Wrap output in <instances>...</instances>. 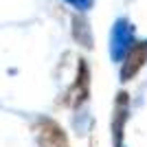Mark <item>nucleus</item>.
Segmentation results:
<instances>
[{"mask_svg": "<svg viewBox=\"0 0 147 147\" xmlns=\"http://www.w3.org/2000/svg\"><path fill=\"white\" fill-rule=\"evenodd\" d=\"M37 145L40 147H68V136L57 121L49 117H42L33 123Z\"/></svg>", "mask_w": 147, "mask_h": 147, "instance_id": "f257e3e1", "label": "nucleus"}, {"mask_svg": "<svg viewBox=\"0 0 147 147\" xmlns=\"http://www.w3.org/2000/svg\"><path fill=\"white\" fill-rule=\"evenodd\" d=\"M134 44V26L129 24L125 18L117 20V24L112 29V37H110V55L114 61H123L127 51Z\"/></svg>", "mask_w": 147, "mask_h": 147, "instance_id": "f03ea898", "label": "nucleus"}, {"mask_svg": "<svg viewBox=\"0 0 147 147\" xmlns=\"http://www.w3.org/2000/svg\"><path fill=\"white\" fill-rule=\"evenodd\" d=\"M147 61V40L145 42H134L132 49L127 51V55L123 59L121 66V81H129Z\"/></svg>", "mask_w": 147, "mask_h": 147, "instance_id": "7ed1b4c3", "label": "nucleus"}, {"mask_svg": "<svg viewBox=\"0 0 147 147\" xmlns=\"http://www.w3.org/2000/svg\"><path fill=\"white\" fill-rule=\"evenodd\" d=\"M88 88H90V73H88L86 61L79 59V66H77V79H75L73 88H70L68 94H66V103L73 105V108H79V105L88 99Z\"/></svg>", "mask_w": 147, "mask_h": 147, "instance_id": "20e7f679", "label": "nucleus"}, {"mask_svg": "<svg viewBox=\"0 0 147 147\" xmlns=\"http://www.w3.org/2000/svg\"><path fill=\"white\" fill-rule=\"evenodd\" d=\"M129 114V97L127 92H119L117 103H114V119H112V141L114 147H121L123 143V125Z\"/></svg>", "mask_w": 147, "mask_h": 147, "instance_id": "39448f33", "label": "nucleus"}, {"mask_svg": "<svg viewBox=\"0 0 147 147\" xmlns=\"http://www.w3.org/2000/svg\"><path fill=\"white\" fill-rule=\"evenodd\" d=\"M66 2H68V5H73L75 9H79V11H86V9L92 7L94 0H66Z\"/></svg>", "mask_w": 147, "mask_h": 147, "instance_id": "423d86ee", "label": "nucleus"}]
</instances>
